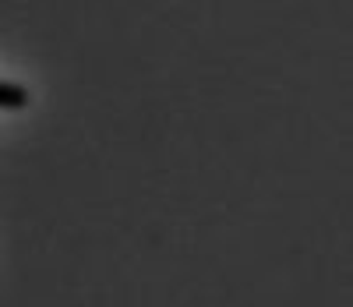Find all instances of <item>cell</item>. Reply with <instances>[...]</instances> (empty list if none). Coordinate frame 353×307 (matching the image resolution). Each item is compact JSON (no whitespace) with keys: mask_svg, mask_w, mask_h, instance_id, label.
I'll return each mask as SVG.
<instances>
[{"mask_svg":"<svg viewBox=\"0 0 353 307\" xmlns=\"http://www.w3.org/2000/svg\"><path fill=\"white\" fill-rule=\"evenodd\" d=\"M28 106V92L14 81H0V110H25Z\"/></svg>","mask_w":353,"mask_h":307,"instance_id":"1","label":"cell"}]
</instances>
